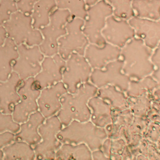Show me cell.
Segmentation results:
<instances>
[{
  "label": "cell",
  "mask_w": 160,
  "mask_h": 160,
  "mask_svg": "<svg viewBox=\"0 0 160 160\" xmlns=\"http://www.w3.org/2000/svg\"><path fill=\"white\" fill-rule=\"evenodd\" d=\"M3 158H4V153H3V151H2V150L0 149V160L3 159Z\"/></svg>",
  "instance_id": "ab89813d"
},
{
  "label": "cell",
  "mask_w": 160,
  "mask_h": 160,
  "mask_svg": "<svg viewBox=\"0 0 160 160\" xmlns=\"http://www.w3.org/2000/svg\"><path fill=\"white\" fill-rule=\"evenodd\" d=\"M88 105L91 110L90 121L94 125L105 128L112 123L113 109L104 99L95 95L89 99Z\"/></svg>",
  "instance_id": "ffe728a7"
},
{
  "label": "cell",
  "mask_w": 160,
  "mask_h": 160,
  "mask_svg": "<svg viewBox=\"0 0 160 160\" xmlns=\"http://www.w3.org/2000/svg\"><path fill=\"white\" fill-rule=\"evenodd\" d=\"M112 14V7L105 0L87 8L82 31L89 43L102 45L106 42L101 32L106 26V19Z\"/></svg>",
  "instance_id": "8992f818"
},
{
  "label": "cell",
  "mask_w": 160,
  "mask_h": 160,
  "mask_svg": "<svg viewBox=\"0 0 160 160\" xmlns=\"http://www.w3.org/2000/svg\"><path fill=\"white\" fill-rule=\"evenodd\" d=\"M132 8L136 17L152 20L160 19V0H132Z\"/></svg>",
  "instance_id": "484cf974"
},
{
  "label": "cell",
  "mask_w": 160,
  "mask_h": 160,
  "mask_svg": "<svg viewBox=\"0 0 160 160\" xmlns=\"http://www.w3.org/2000/svg\"><path fill=\"white\" fill-rule=\"evenodd\" d=\"M87 7L88 6H92L96 3H98V2H99L101 0H84Z\"/></svg>",
  "instance_id": "f35d334b"
},
{
  "label": "cell",
  "mask_w": 160,
  "mask_h": 160,
  "mask_svg": "<svg viewBox=\"0 0 160 160\" xmlns=\"http://www.w3.org/2000/svg\"><path fill=\"white\" fill-rule=\"evenodd\" d=\"M92 154V159L97 160V159H101V160H107L110 159L109 158H108L102 152V151L99 149L97 150L92 151L91 152Z\"/></svg>",
  "instance_id": "8d00e7d4"
},
{
  "label": "cell",
  "mask_w": 160,
  "mask_h": 160,
  "mask_svg": "<svg viewBox=\"0 0 160 160\" xmlns=\"http://www.w3.org/2000/svg\"><path fill=\"white\" fill-rule=\"evenodd\" d=\"M92 71V68L84 55L72 52L66 60L62 72V82L68 92L75 93L81 84L89 82Z\"/></svg>",
  "instance_id": "9c48e42d"
},
{
  "label": "cell",
  "mask_w": 160,
  "mask_h": 160,
  "mask_svg": "<svg viewBox=\"0 0 160 160\" xmlns=\"http://www.w3.org/2000/svg\"><path fill=\"white\" fill-rule=\"evenodd\" d=\"M67 92L62 81L42 89L37 100L38 111L45 118L56 115L61 108V97Z\"/></svg>",
  "instance_id": "9a60e30c"
},
{
  "label": "cell",
  "mask_w": 160,
  "mask_h": 160,
  "mask_svg": "<svg viewBox=\"0 0 160 160\" xmlns=\"http://www.w3.org/2000/svg\"><path fill=\"white\" fill-rule=\"evenodd\" d=\"M151 61L154 68L151 76L156 80L160 88V42L152 50Z\"/></svg>",
  "instance_id": "d6a6232c"
},
{
  "label": "cell",
  "mask_w": 160,
  "mask_h": 160,
  "mask_svg": "<svg viewBox=\"0 0 160 160\" xmlns=\"http://www.w3.org/2000/svg\"><path fill=\"white\" fill-rule=\"evenodd\" d=\"M3 26L6 31L7 36L12 39L17 46L25 44L31 47L39 45L42 41L39 29L32 26L31 14L17 11L11 15Z\"/></svg>",
  "instance_id": "277c9868"
},
{
  "label": "cell",
  "mask_w": 160,
  "mask_h": 160,
  "mask_svg": "<svg viewBox=\"0 0 160 160\" xmlns=\"http://www.w3.org/2000/svg\"><path fill=\"white\" fill-rule=\"evenodd\" d=\"M135 31L136 37L140 38L151 49L160 42V19L152 20L133 16L128 20Z\"/></svg>",
  "instance_id": "e0dca14e"
},
{
  "label": "cell",
  "mask_w": 160,
  "mask_h": 160,
  "mask_svg": "<svg viewBox=\"0 0 160 160\" xmlns=\"http://www.w3.org/2000/svg\"><path fill=\"white\" fill-rule=\"evenodd\" d=\"M15 140V134L9 131L0 132V149Z\"/></svg>",
  "instance_id": "d590c367"
},
{
  "label": "cell",
  "mask_w": 160,
  "mask_h": 160,
  "mask_svg": "<svg viewBox=\"0 0 160 160\" xmlns=\"http://www.w3.org/2000/svg\"><path fill=\"white\" fill-rule=\"evenodd\" d=\"M20 96L19 101L14 106L12 116L16 122H25L29 115L38 109L37 100L41 90L37 87L34 77L22 81L18 89Z\"/></svg>",
  "instance_id": "8fae6325"
},
{
  "label": "cell",
  "mask_w": 160,
  "mask_h": 160,
  "mask_svg": "<svg viewBox=\"0 0 160 160\" xmlns=\"http://www.w3.org/2000/svg\"><path fill=\"white\" fill-rule=\"evenodd\" d=\"M134 98L136 100L134 103L129 102L131 113L136 116H145L151 108L150 100L147 98L146 94L134 97Z\"/></svg>",
  "instance_id": "f546056e"
},
{
  "label": "cell",
  "mask_w": 160,
  "mask_h": 160,
  "mask_svg": "<svg viewBox=\"0 0 160 160\" xmlns=\"http://www.w3.org/2000/svg\"><path fill=\"white\" fill-rule=\"evenodd\" d=\"M38 0H17V7L18 11L25 14H31L34 5Z\"/></svg>",
  "instance_id": "836d02e7"
},
{
  "label": "cell",
  "mask_w": 160,
  "mask_h": 160,
  "mask_svg": "<svg viewBox=\"0 0 160 160\" xmlns=\"http://www.w3.org/2000/svg\"><path fill=\"white\" fill-rule=\"evenodd\" d=\"M62 127L57 115L46 118L38 129L41 141L34 147L36 159H55L56 152L62 144L57 138V134Z\"/></svg>",
  "instance_id": "52a82bcc"
},
{
  "label": "cell",
  "mask_w": 160,
  "mask_h": 160,
  "mask_svg": "<svg viewBox=\"0 0 160 160\" xmlns=\"http://www.w3.org/2000/svg\"><path fill=\"white\" fill-rule=\"evenodd\" d=\"M57 138L61 144L84 143L92 151L101 148L108 134L105 128L94 125L90 120H73L58 132Z\"/></svg>",
  "instance_id": "3957f363"
},
{
  "label": "cell",
  "mask_w": 160,
  "mask_h": 160,
  "mask_svg": "<svg viewBox=\"0 0 160 160\" xmlns=\"http://www.w3.org/2000/svg\"><path fill=\"white\" fill-rule=\"evenodd\" d=\"M159 88L158 82L149 75L139 80L131 79L126 95L129 98L139 96Z\"/></svg>",
  "instance_id": "4316f807"
},
{
  "label": "cell",
  "mask_w": 160,
  "mask_h": 160,
  "mask_svg": "<svg viewBox=\"0 0 160 160\" xmlns=\"http://www.w3.org/2000/svg\"><path fill=\"white\" fill-rule=\"evenodd\" d=\"M84 20L71 18L66 24V33L58 40V54L65 61L72 52L84 55L89 41L82 31Z\"/></svg>",
  "instance_id": "ba28073f"
},
{
  "label": "cell",
  "mask_w": 160,
  "mask_h": 160,
  "mask_svg": "<svg viewBox=\"0 0 160 160\" xmlns=\"http://www.w3.org/2000/svg\"><path fill=\"white\" fill-rule=\"evenodd\" d=\"M91 152L92 151L89 147L84 143L77 144L64 143L57 150L55 159L91 160Z\"/></svg>",
  "instance_id": "603a6c76"
},
{
  "label": "cell",
  "mask_w": 160,
  "mask_h": 160,
  "mask_svg": "<svg viewBox=\"0 0 160 160\" xmlns=\"http://www.w3.org/2000/svg\"><path fill=\"white\" fill-rule=\"evenodd\" d=\"M5 160H32L35 159L34 149L27 142L16 141L2 149Z\"/></svg>",
  "instance_id": "d4e9b609"
},
{
  "label": "cell",
  "mask_w": 160,
  "mask_h": 160,
  "mask_svg": "<svg viewBox=\"0 0 160 160\" xmlns=\"http://www.w3.org/2000/svg\"><path fill=\"white\" fill-rule=\"evenodd\" d=\"M45 119L38 110L31 114L25 122L21 123L18 132L15 134V140L24 141L31 146L37 144L41 141L38 129Z\"/></svg>",
  "instance_id": "d6986e66"
},
{
  "label": "cell",
  "mask_w": 160,
  "mask_h": 160,
  "mask_svg": "<svg viewBox=\"0 0 160 160\" xmlns=\"http://www.w3.org/2000/svg\"><path fill=\"white\" fill-rule=\"evenodd\" d=\"M21 82L19 76L14 71L6 81H0V111L2 112L12 114L14 106L20 100L18 89Z\"/></svg>",
  "instance_id": "ac0fdd59"
},
{
  "label": "cell",
  "mask_w": 160,
  "mask_h": 160,
  "mask_svg": "<svg viewBox=\"0 0 160 160\" xmlns=\"http://www.w3.org/2000/svg\"><path fill=\"white\" fill-rule=\"evenodd\" d=\"M97 96L106 101L113 110L121 112L129 108L128 97L115 86L107 85L99 88Z\"/></svg>",
  "instance_id": "7402d4cb"
},
{
  "label": "cell",
  "mask_w": 160,
  "mask_h": 160,
  "mask_svg": "<svg viewBox=\"0 0 160 160\" xmlns=\"http://www.w3.org/2000/svg\"><path fill=\"white\" fill-rule=\"evenodd\" d=\"M17 0H0V26L8 21L11 15L18 11Z\"/></svg>",
  "instance_id": "4dcf8cb0"
},
{
  "label": "cell",
  "mask_w": 160,
  "mask_h": 160,
  "mask_svg": "<svg viewBox=\"0 0 160 160\" xmlns=\"http://www.w3.org/2000/svg\"><path fill=\"white\" fill-rule=\"evenodd\" d=\"M111 5L113 15L118 18L129 20L134 13L132 8V0H105Z\"/></svg>",
  "instance_id": "f1b7e54d"
},
{
  "label": "cell",
  "mask_w": 160,
  "mask_h": 160,
  "mask_svg": "<svg viewBox=\"0 0 160 160\" xmlns=\"http://www.w3.org/2000/svg\"><path fill=\"white\" fill-rule=\"evenodd\" d=\"M57 8L56 0H38L31 14L32 26L39 29L49 22L51 14Z\"/></svg>",
  "instance_id": "cb8c5ba5"
},
{
  "label": "cell",
  "mask_w": 160,
  "mask_h": 160,
  "mask_svg": "<svg viewBox=\"0 0 160 160\" xmlns=\"http://www.w3.org/2000/svg\"><path fill=\"white\" fill-rule=\"evenodd\" d=\"M121 48L105 42L102 45L89 43L84 56L93 69H102L109 62L120 58Z\"/></svg>",
  "instance_id": "2e32d148"
},
{
  "label": "cell",
  "mask_w": 160,
  "mask_h": 160,
  "mask_svg": "<svg viewBox=\"0 0 160 160\" xmlns=\"http://www.w3.org/2000/svg\"><path fill=\"white\" fill-rule=\"evenodd\" d=\"M101 33L106 42L119 48L136 36L128 20L118 18L113 14L106 19V26Z\"/></svg>",
  "instance_id": "4fadbf2b"
},
{
  "label": "cell",
  "mask_w": 160,
  "mask_h": 160,
  "mask_svg": "<svg viewBox=\"0 0 160 160\" xmlns=\"http://www.w3.org/2000/svg\"><path fill=\"white\" fill-rule=\"evenodd\" d=\"M18 57L17 45L7 37L4 44L0 46V81H6L12 71V66Z\"/></svg>",
  "instance_id": "44dd1931"
},
{
  "label": "cell",
  "mask_w": 160,
  "mask_h": 160,
  "mask_svg": "<svg viewBox=\"0 0 160 160\" xmlns=\"http://www.w3.org/2000/svg\"><path fill=\"white\" fill-rule=\"evenodd\" d=\"M41 65V71L34 77L36 84L40 90L62 81L66 61L58 53L52 56H44Z\"/></svg>",
  "instance_id": "5bb4252c"
},
{
  "label": "cell",
  "mask_w": 160,
  "mask_h": 160,
  "mask_svg": "<svg viewBox=\"0 0 160 160\" xmlns=\"http://www.w3.org/2000/svg\"><path fill=\"white\" fill-rule=\"evenodd\" d=\"M98 89L89 81L81 84L75 93L67 92L61 97V108L57 116L62 126L68 125L73 120L81 122L90 120L91 110L88 102L91 98L96 95Z\"/></svg>",
  "instance_id": "6da1fadb"
},
{
  "label": "cell",
  "mask_w": 160,
  "mask_h": 160,
  "mask_svg": "<svg viewBox=\"0 0 160 160\" xmlns=\"http://www.w3.org/2000/svg\"><path fill=\"white\" fill-rule=\"evenodd\" d=\"M145 137L152 142L158 141L160 138V127L158 124H149Z\"/></svg>",
  "instance_id": "e575fe53"
},
{
  "label": "cell",
  "mask_w": 160,
  "mask_h": 160,
  "mask_svg": "<svg viewBox=\"0 0 160 160\" xmlns=\"http://www.w3.org/2000/svg\"><path fill=\"white\" fill-rule=\"evenodd\" d=\"M6 31L3 26H0V46L2 45L7 38Z\"/></svg>",
  "instance_id": "74e56055"
},
{
  "label": "cell",
  "mask_w": 160,
  "mask_h": 160,
  "mask_svg": "<svg viewBox=\"0 0 160 160\" xmlns=\"http://www.w3.org/2000/svg\"><path fill=\"white\" fill-rule=\"evenodd\" d=\"M122 66L123 61L119 58L108 62L102 69H93L89 82L98 89L112 85L126 92L131 79L122 72Z\"/></svg>",
  "instance_id": "30bf717a"
},
{
  "label": "cell",
  "mask_w": 160,
  "mask_h": 160,
  "mask_svg": "<svg viewBox=\"0 0 160 160\" xmlns=\"http://www.w3.org/2000/svg\"><path fill=\"white\" fill-rule=\"evenodd\" d=\"M58 9L68 10L71 18L85 19L87 14V6L84 0H56Z\"/></svg>",
  "instance_id": "83f0119b"
},
{
  "label": "cell",
  "mask_w": 160,
  "mask_h": 160,
  "mask_svg": "<svg viewBox=\"0 0 160 160\" xmlns=\"http://www.w3.org/2000/svg\"><path fill=\"white\" fill-rule=\"evenodd\" d=\"M18 57L12 66V71L16 72L22 81L31 77H35L41 71V63L44 55L39 46L31 47L25 44L17 46Z\"/></svg>",
  "instance_id": "7c38bea8"
},
{
  "label": "cell",
  "mask_w": 160,
  "mask_h": 160,
  "mask_svg": "<svg viewBox=\"0 0 160 160\" xmlns=\"http://www.w3.org/2000/svg\"><path fill=\"white\" fill-rule=\"evenodd\" d=\"M152 52V49L148 48L142 39L135 36L121 48L122 72L134 80L151 75L154 69L151 61Z\"/></svg>",
  "instance_id": "7a4b0ae2"
},
{
  "label": "cell",
  "mask_w": 160,
  "mask_h": 160,
  "mask_svg": "<svg viewBox=\"0 0 160 160\" xmlns=\"http://www.w3.org/2000/svg\"><path fill=\"white\" fill-rule=\"evenodd\" d=\"M70 18L68 10L56 8L51 14L49 23L39 29L42 41L38 46L44 56H52L58 53V40L66 33V24Z\"/></svg>",
  "instance_id": "5b68a950"
},
{
  "label": "cell",
  "mask_w": 160,
  "mask_h": 160,
  "mask_svg": "<svg viewBox=\"0 0 160 160\" xmlns=\"http://www.w3.org/2000/svg\"><path fill=\"white\" fill-rule=\"evenodd\" d=\"M20 124L14 121L12 114H5L0 111V132L9 131L14 134L18 132Z\"/></svg>",
  "instance_id": "1f68e13d"
}]
</instances>
